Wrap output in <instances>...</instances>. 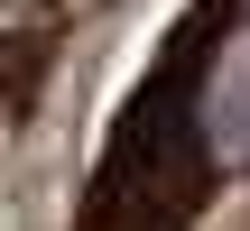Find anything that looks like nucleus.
<instances>
[{
	"label": "nucleus",
	"mask_w": 250,
	"mask_h": 231,
	"mask_svg": "<svg viewBox=\"0 0 250 231\" xmlns=\"http://www.w3.org/2000/svg\"><path fill=\"white\" fill-rule=\"evenodd\" d=\"M241 0H195L167 46L148 56V74L130 83V102L111 111V139L83 176L74 231H195L213 204V56L232 37Z\"/></svg>",
	"instance_id": "1"
}]
</instances>
